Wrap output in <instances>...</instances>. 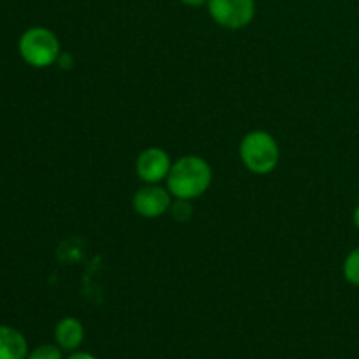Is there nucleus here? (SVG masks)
Segmentation results:
<instances>
[{
    "label": "nucleus",
    "instance_id": "1",
    "mask_svg": "<svg viewBox=\"0 0 359 359\" xmlns=\"http://www.w3.org/2000/svg\"><path fill=\"white\" fill-rule=\"evenodd\" d=\"M167 189L175 200L200 198L212 184V168L203 158L188 154L172 163L167 175Z\"/></svg>",
    "mask_w": 359,
    "mask_h": 359
},
{
    "label": "nucleus",
    "instance_id": "2",
    "mask_svg": "<svg viewBox=\"0 0 359 359\" xmlns=\"http://www.w3.org/2000/svg\"><path fill=\"white\" fill-rule=\"evenodd\" d=\"M238 151L244 167L256 175H266L273 172L280 160L276 137L265 130H252L245 133Z\"/></svg>",
    "mask_w": 359,
    "mask_h": 359
},
{
    "label": "nucleus",
    "instance_id": "3",
    "mask_svg": "<svg viewBox=\"0 0 359 359\" xmlns=\"http://www.w3.org/2000/svg\"><path fill=\"white\" fill-rule=\"evenodd\" d=\"M18 51L23 62L35 69L53 65L62 55L58 37L46 27H32L25 30L18 42Z\"/></svg>",
    "mask_w": 359,
    "mask_h": 359
},
{
    "label": "nucleus",
    "instance_id": "4",
    "mask_svg": "<svg viewBox=\"0 0 359 359\" xmlns=\"http://www.w3.org/2000/svg\"><path fill=\"white\" fill-rule=\"evenodd\" d=\"M207 11L219 27L228 30H242L255 20L256 2L255 0H209Z\"/></svg>",
    "mask_w": 359,
    "mask_h": 359
},
{
    "label": "nucleus",
    "instance_id": "5",
    "mask_svg": "<svg viewBox=\"0 0 359 359\" xmlns=\"http://www.w3.org/2000/svg\"><path fill=\"white\" fill-rule=\"evenodd\" d=\"M172 198L174 196L167 188H161L158 184H146L137 189L132 205L139 216L146 219H156L172 209Z\"/></svg>",
    "mask_w": 359,
    "mask_h": 359
},
{
    "label": "nucleus",
    "instance_id": "6",
    "mask_svg": "<svg viewBox=\"0 0 359 359\" xmlns=\"http://www.w3.org/2000/svg\"><path fill=\"white\" fill-rule=\"evenodd\" d=\"M172 168V160L168 153L161 147H146L140 151L135 161V172L139 179L146 184H160L165 181Z\"/></svg>",
    "mask_w": 359,
    "mask_h": 359
},
{
    "label": "nucleus",
    "instance_id": "7",
    "mask_svg": "<svg viewBox=\"0 0 359 359\" xmlns=\"http://www.w3.org/2000/svg\"><path fill=\"white\" fill-rule=\"evenodd\" d=\"M55 342L65 353H74L84 342V326L77 318H63L55 326Z\"/></svg>",
    "mask_w": 359,
    "mask_h": 359
},
{
    "label": "nucleus",
    "instance_id": "8",
    "mask_svg": "<svg viewBox=\"0 0 359 359\" xmlns=\"http://www.w3.org/2000/svg\"><path fill=\"white\" fill-rule=\"evenodd\" d=\"M28 342L20 330L0 325V359H27Z\"/></svg>",
    "mask_w": 359,
    "mask_h": 359
},
{
    "label": "nucleus",
    "instance_id": "9",
    "mask_svg": "<svg viewBox=\"0 0 359 359\" xmlns=\"http://www.w3.org/2000/svg\"><path fill=\"white\" fill-rule=\"evenodd\" d=\"M342 273L347 283L359 287V245L346 256L342 265Z\"/></svg>",
    "mask_w": 359,
    "mask_h": 359
},
{
    "label": "nucleus",
    "instance_id": "10",
    "mask_svg": "<svg viewBox=\"0 0 359 359\" xmlns=\"http://www.w3.org/2000/svg\"><path fill=\"white\" fill-rule=\"evenodd\" d=\"M27 359H63V351L55 344H42L30 351Z\"/></svg>",
    "mask_w": 359,
    "mask_h": 359
},
{
    "label": "nucleus",
    "instance_id": "11",
    "mask_svg": "<svg viewBox=\"0 0 359 359\" xmlns=\"http://www.w3.org/2000/svg\"><path fill=\"white\" fill-rule=\"evenodd\" d=\"M67 359H98V358L90 353H83V351H74V353L69 354V358Z\"/></svg>",
    "mask_w": 359,
    "mask_h": 359
},
{
    "label": "nucleus",
    "instance_id": "12",
    "mask_svg": "<svg viewBox=\"0 0 359 359\" xmlns=\"http://www.w3.org/2000/svg\"><path fill=\"white\" fill-rule=\"evenodd\" d=\"M181 2L188 7H202V6H207L209 0H181Z\"/></svg>",
    "mask_w": 359,
    "mask_h": 359
},
{
    "label": "nucleus",
    "instance_id": "13",
    "mask_svg": "<svg viewBox=\"0 0 359 359\" xmlns=\"http://www.w3.org/2000/svg\"><path fill=\"white\" fill-rule=\"evenodd\" d=\"M353 223H354V226H356L359 230V203H358L356 209H354V212H353Z\"/></svg>",
    "mask_w": 359,
    "mask_h": 359
}]
</instances>
